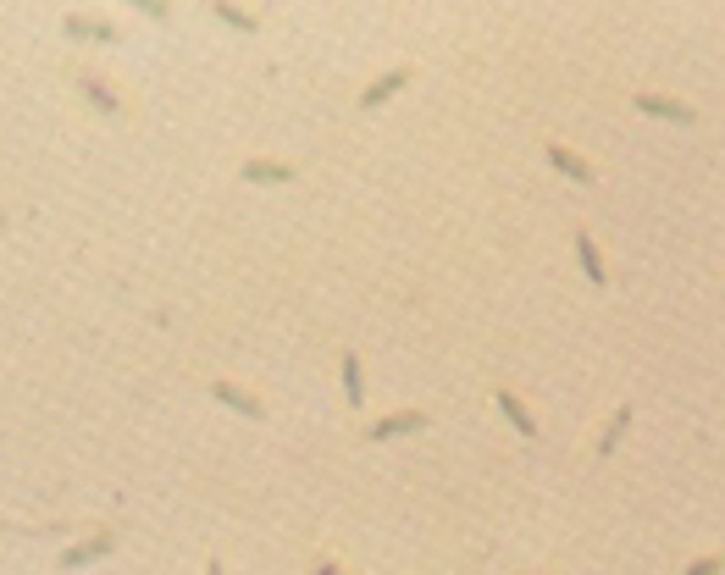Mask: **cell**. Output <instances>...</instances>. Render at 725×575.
Returning a JSON list of instances; mask_svg holds the SVG:
<instances>
[{
  "label": "cell",
  "mask_w": 725,
  "mask_h": 575,
  "mask_svg": "<svg viewBox=\"0 0 725 575\" xmlns=\"http://www.w3.org/2000/svg\"><path fill=\"white\" fill-rule=\"evenodd\" d=\"M548 161H554L565 177H576V183H593V166L576 156V150H565V144H548Z\"/></svg>",
  "instance_id": "cell-8"
},
{
  "label": "cell",
  "mask_w": 725,
  "mask_h": 575,
  "mask_svg": "<svg viewBox=\"0 0 725 575\" xmlns=\"http://www.w3.org/2000/svg\"><path fill=\"white\" fill-rule=\"evenodd\" d=\"M687 575H720V559H714V553H709V559H698V564H692V570H687Z\"/></svg>",
  "instance_id": "cell-15"
},
{
  "label": "cell",
  "mask_w": 725,
  "mask_h": 575,
  "mask_svg": "<svg viewBox=\"0 0 725 575\" xmlns=\"http://www.w3.org/2000/svg\"><path fill=\"white\" fill-rule=\"evenodd\" d=\"M404 84H410V66H393V72H383V78H377L372 89H360V111H372V106L393 100V95H399Z\"/></svg>",
  "instance_id": "cell-2"
},
{
  "label": "cell",
  "mask_w": 725,
  "mask_h": 575,
  "mask_svg": "<svg viewBox=\"0 0 725 575\" xmlns=\"http://www.w3.org/2000/svg\"><path fill=\"white\" fill-rule=\"evenodd\" d=\"M637 111H648V116H665V122H692V116H698L692 106H681V100H665V95H637Z\"/></svg>",
  "instance_id": "cell-5"
},
{
  "label": "cell",
  "mask_w": 725,
  "mask_h": 575,
  "mask_svg": "<svg viewBox=\"0 0 725 575\" xmlns=\"http://www.w3.org/2000/svg\"><path fill=\"white\" fill-rule=\"evenodd\" d=\"M426 420H432L426 409H399V415H388V420H377V426H372V438H377V443H388V438H404V431H421Z\"/></svg>",
  "instance_id": "cell-3"
},
{
  "label": "cell",
  "mask_w": 725,
  "mask_h": 575,
  "mask_svg": "<svg viewBox=\"0 0 725 575\" xmlns=\"http://www.w3.org/2000/svg\"><path fill=\"white\" fill-rule=\"evenodd\" d=\"M210 393H216V398H222V404H228V409H239V415H255V420H260V415H266V404H260V398H255V393H244V388H233V382H216V388H210Z\"/></svg>",
  "instance_id": "cell-7"
},
{
  "label": "cell",
  "mask_w": 725,
  "mask_h": 575,
  "mask_svg": "<svg viewBox=\"0 0 725 575\" xmlns=\"http://www.w3.org/2000/svg\"><path fill=\"white\" fill-rule=\"evenodd\" d=\"M66 34H72V39H100V45L117 39V28H111L106 17H84V12H72V17H66Z\"/></svg>",
  "instance_id": "cell-6"
},
{
  "label": "cell",
  "mask_w": 725,
  "mask_h": 575,
  "mask_svg": "<svg viewBox=\"0 0 725 575\" xmlns=\"http://www.w3.org/2000/svg\"><path fill=\"white\" fill-rule=\"evenodd\" d=\"M343 393H349V404H366V371H360V354H343Z\"/></svg>",
  "instance_id": "cell-11"
},
{
  "label": "cell",
  "mask_w": 725,
  "mask_h": 575,
  "mask_svg": "<svg viewBox=\"0 0 725 575\" xmlns=\"http://www.w3.org/2000/svg\"><path fill=\"white\" fill-rule=\"evenodd\" d=\"M210 575H228V570H222V559H210Z\"/></svg>",
  "instance_id": "cell-17"
},
{
  "label": "cell",
  "mask_w": 725,
  "mask_h": 575,
  "mask_svg": "<svg viewBox=\"0 0 725 575\" xmlns=\"http://www.w3.org/2000/svg\"><path fill=\"white\" fill-rule=\"evenodd\" d=\"M316 575H343V570H338V564L327 559V564H316Z\"/></svg>",
  "instance_id": "cell-16"
},
{
  "label": "cell",
  "mask_w": 725,
  "mask_h": 575,
  "mask_svg": "<svg viewBox=\"0 0 725 575\" xmlns=\"http://www.w3.org/2000/svg\"><path fill=\"white\" fill-rule=\"evenodd\" d=\"M244 177H250V183H294L300 172L282 166V161H244Z\"/></svg>",
  "instance_id": "cell-9"
},
{
  "label": "cell",
  "mask_w": 725,
  "mask_h": 575,
  "mask_svg": "<svg viewBox=\"0 0 725 575\" xmlns=\"http://www.w3.org/2000/svg\"><path fill=\"white\" fill-rule=\"evenodd\" d=\"M576 255H582V271H587V282H598V288H604V277H609V271H604V255H598V244H593L587 233H576Z\"/></svg>",
  "instance_id": "cell-10"
},
{
  "label": "cell",
  "mask_w": 725,
  "mask_h": 575,
  "mask_svg": "<svg viewBox=\"0 0 725 575\" xmlns=\"http://www.w3.org/2000/svg\"><path fill=\"white\" fill-rule=\"evenodd\" d=\"M216 17H222L228 28H239V34H255V28H260V17H255V12H244V6H228V0H216Z\"/></svg>",
  "instance_id": "cell-13"
},
{
  "label": "cell",
  "mask_w": 725,
  "mask_h": 575,
  "mask_svg": "<svg viewBox=\"0 0 725 575\" xmlns=\"http://www.w3.org/2000/svg\"><path fill=\"white\" fill-rule=\"evenodd\" d=\"M84 100H95L106 116H117V111H122V100H117V95H111V84H100V78H84Z\"/></svg>",
  "instance_id": "cell-14"
},
{
  "label": "cell",
  "mask_w": 725,
  "mask_h": 575,
  "mask_svg": "<svg viewBox=\"0 0 725 575\" xmlns=\"http://www.w3.org/2000/svg\"><path fill=\"white\" fill-rule=\"evenodd\" d=\"M111 548H117V531H95L89 542H78V548H66V553H61V570H84V564L106 559Z\"/></svg>",
  "instance_id": "cell-1"
},
{
  "label": "cell",
  "mask_w": 725,
  "mask_h": 575,
  "mask_svg": "<svg viewBox=\"0 0 725 575\" xmlns=\"http://www.w3.org/2000/svg\"><path fill=\"white\" fill-rule=\"evenodd\" d=\"M493 398H498V409H504V415H510V426H516V431H521V438L532 443V438H537V420H532V409H526V404H521V398H516L510 388H498Z\"/></svg>",
  "instance_id": "cell-4"
},
{
  "label": "cell",
  "mask_w": 725,
  "mask_h": 575,
  "mask_svg": "<svg viewBox=\"0 0 725 575\" xmlns=\"http://www.w3.org/2000/svg\"><path fill=\"white\" fill-rule=\"evenodd\" d=\"M626 426H631V409L620 404V409L609 415V426H604V438H598V454H615V449H620V438H626Z\"/></svg>",
  "instance_id": "cell-12"
}]
</instances>
